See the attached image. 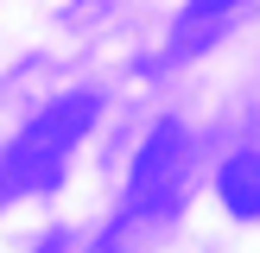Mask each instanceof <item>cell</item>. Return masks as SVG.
<instances>
[{
	"mask_svg": "<svg viewBox=\"0 0 260 253\" xmlns=\"http://www.w3.org/2000/svg\"><path fill=\"white\" fill-rule=\"evenodd\" d=\"M89 120H95V95H70V101H57L51 114H38V120L7 146V158H0V202L19 196V190L57 184L63 158H70V146L83 139Z\"/></svg>",
	"mask_w": 260,
	"mask_h": 253,
	"instance_id": "obj_1",
	"label": "cell"
},
{
	"mask_svg": "<svg viewBox=\"0 0 260 253\" xmlns=\"http://www.w3.org/2000/svg\"><path fill=\"white\" fill-rule=\"evenodd\" d=\"M222 202L235 215H260V158L254 152H241V158L222 164Z\"/></svg>",
	"mask_w": 260,
	"mask_h": 253,
	"instance_id": "obj_3",
	"label": "cell"
},
{
	"mask_svg": "<svg viewBox=\"0 0 260 253\" xmlns=\"http://www.w3.org/2000/svg\"><path fill=\"white\" fill-rule=\"evenodd\" d=\"M178 158H184V133H178L172 120L152 126L146 152H140V164H134V209H165V202H172Z\"/></svg>",
	"mask_w": 260,
	"mask_h": 253,
	"instance_id": "obj_2",
	"label": "cell"
},
{
	"mask_svg": "<svg viewBox=\"0 0 260 253\" xmlns=\"http://www.w3.org/2000/svg\"><path fill=\"white\" fill-rule=\"evenodd\" d=\"M229 7H235V0H190V25H210V19H222Z\"/></svg>",
	"mask_w": 260,
	"mask_h": 253,
	"instance_id": "obj_4",
	"label": "cell"
}]
</instances>
